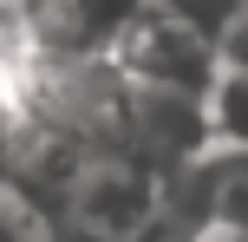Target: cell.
<instances>
[{
	"label": "cell",
	"mask_w": 248,
	"mask_h": 242,
	"mask_svg": "<svg viewBox=\"0 0 248 242\" xmlns=\"http://www.w3.org/2000/svg\"><path fill=\"white\" fill-rule=\"evenodd\" d=\"M111 72L137 92H183V98H209L216 79H222V52L216 33H202L196 20L170 7H144L131 26L118 33V46L105 52Z\"/></svg>",
	"instance_id": "6da1fadb"
},
{
	"label": "cell",
	"mask_w": 248,
	"mask_h": 242,
	"mask_svg": "<svg viewBox=\"0 0 248 242\" xmlns=\"http://www.w3.org/2000/svg\"><path fill=\"white\" fill-rule=\"evenodd\" d=\"M52 216L105 229L118 242H137V236H150L170 216V183L150 164H137L131 151H92L85 164L65 177V190L52 196Z\"/></svg>",
	"instance_id": "7a4b0ae2"
},
{
	"label": "cell",
	"mask_w": 248,
	"mask_h": 242,
	"mask_svg": "<svg viewBox=\"0 0 248 242\" xmlns=\"http://www.w3.org/2000/svg\"><path fill=\"white\" fill-rule=\"evenodd\" d=\"M150 0H0L7 46L26 59H105Z\"/></svg>",
	"instance_id": "3957f363"
},
{
	"label": "cell",
	"mask_w": 248,
	"mask_h": 242,
	"mask_svg": "<svg viewBox=\"0 0 248 242\" xmlns=\"http://www.w3.org/2000/svg\"><path fill=\"white\" fill-rule=\"evenodd\" d=\"M26 144H33V118H26V98L13 85V72L0 65V183H20Z\"/></svg>",
	"instance_id": "277c9868"
},
{
	"label": "cell",
	"mask_w": 248,
	"mask_h": 242,
	"mask_svg": "<svg viewBox=\"0 0 248 242\" xmlns=\"http://www.w3.org/2000/svg\"><path fill=\"white\" fill-rule=\"evenodd\" d=\"M52 229H59V216L26 183H0V242H52Z\"/></svg>",
	"instance_id": "5b68a950"
},
{
	"label": "cell",
	"mask_w": 248,
	"mask_h": 242,
	"mask_svg": "<svg viewBox=\"0 0 248 242\" xmlns=\"http://www.w3.org/2000/svg\"><path fill=\"white\" fill-rule=\"evenodd\" d=\"M209 131L222 151H248V79L242 72H222L209 92Z\"/></svg>",
	"instance_id": "8992f818"
},
{
	"label": "cell",
	"mask_w": 248,
	"mask_h": 242,
	"mask_svg": "<svg viewBox=\"0 0 248 242\" xmlns=\"http://www.w3.org/2000/svg\"><path fill=\"white\" fill-rule=\"evenodd\" d=\"M216 52H222V72H242L248 79V0L229 13L222 33H216Z\"/></svg>",
	"instance_id": "52a82bcc"
},
{
	"label": "cell",
	"mask_w": 248,
	"mask_h": 242,
	"mask_svg": "<svg viewBox=\"0 0 248 242\" xmlns=\"http://www.w3.org/2000/svg\"><path fill=\"white\" fill-rule=\"evenodd\" d=\"M150 7H170V13H183V20H196L202 33H222L242 0H150Z\"/></svg>",
	"instance_id": "ba28073f"
},
{
	"label": "cell",
	"mask_w": 248,
	"mask_h": 242,
	"mask_svg": "<svg viewBox=\"0 0 248 242\" xmlns=\"http://www.w3.org/2000/svg\"><path fill=\"white\" fill-rule=\"evenodd\" d=\"M176 242H248V223H229V216H189Z\"/></svg>",
	"instance_id": "9c48e42d"
},
{
	"label": "cell",
	"mask_w": 248,
	"mask_h": 242,
	"mask_svg": "<svg viewBox=\"0 0 248 242\" xmlns=\"http://www.w3.org/2000/svg\"><path fill=\"white\" fill-rule=\"evenodd\" d=\"M52 242H118V236H105V229H85V223H65V216H59Z\"/></svg>",
	"instance_id": "30bf717a"
}]
</instances>
